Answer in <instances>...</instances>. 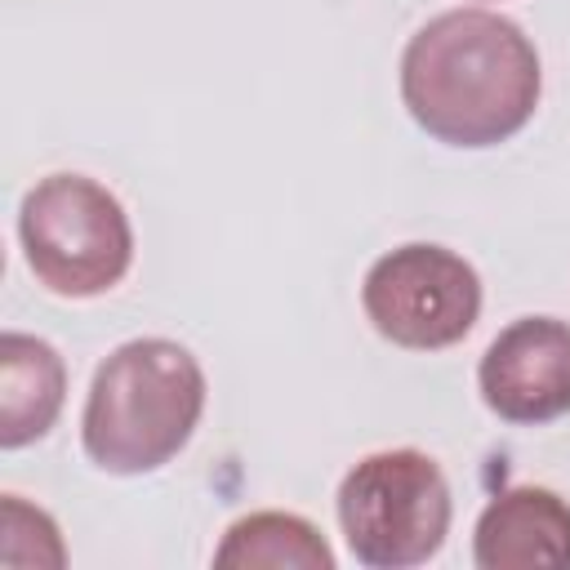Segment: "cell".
I'll return each instance as SVG.
<instances>
[{"mask_svg":"<svg viewBox=\"0 0 570 570\" xmlns=\"http://www.w3.org/2000/svg\"><path fill=\"white\" fill-rule=\"evenodd\" d=\"M530 36L490 9H450L423 22L401 53V98L419 129L450 147L508 142L539 107Z\"/></svg>","mask_w":570,"mask_h":570,"instance_id":"cell-1","label":"cell"},{"mask_svg":"<svg viewBox=\"0 0 570 570\" xmlns=\"http://www.w3.org/2000/svg\"><path fill=\"white\" fill-rule=\"evenodd\" d=\"M200 410V361L174 338H129L94 370L80 441L102 472H156L191 441Z\"/></svg>","mask_w":570,"mask_h":570,"instance_id":"cell-2","label":"cell"},{"mask_svg":"<svg viewBox=\"0 0 570 570\" xmlns=\"http://www.w3.org/2000/svg\"><path fill=\"white\" fill-rule=\"evenodd\" d=\"M18 236L36 281L62 298L107 294L134 263V227L125 205L85 174L40 178L22 196Z\"/></svg>","mask_w":570,"mask_h":570,"instance_id":"cell-3","label":"cell"},{"mask_svg":"<svg viewBox=\"0 0 570 570\" xmlns=\"http://www.w3.org/2000/svg\"><path fill=\"white\" fill-rule=\"evenodd\" d=\"M338 525L370 570H410L450 534V481L423 450L365 454L338 485Z\"/></svg>","mask_w":570,"mask_h":570,"instance_id":"cell-4","label":"cell"},{"mask_svg":"<svg viewBox=\"0 0 570 570\" xmlns=\"http://www.w3.org/2000/svg\"><path fill=\"white\" fill-rule=\"evenodd\" d=\"M361 303L370 325L410 352H436L459 343L481 316L476 267L445 245H401L365 272Z\"/></svg>","mask_w":570,"mask_h":570,"instance_id":"cell-5","label":"cell"},{"mask_svg":"<svg viewBox=\"0 0 570 570\" xmlns=\"http://www.w3.org/2000/svg\"><path fill=\"white\" fill-rule=\"evenodd\" d=\"M485 405L508 423H552L570 414V325L557 316L512 321L476 370Z\"/></svg>","mask_w":570,"mask_h":570,"instance_id":"cell-6","label":"cell"},{"mask_svg":"<svg viewBox=\"0 0 570 570\" xmlns=\"http://www.w3.org/2000/svg\"><path fill=\"white\" fill-rule=\"evenodd\" d=\"M472 557L481 570H566L570 503L543 485H512L485 503Z\"/></svg>","mask_w":570,"mask_h":570,"instance_id":"cell-7","label":"cell"},{"mask_svg":"<svg viewBox=\"0 0 570 570\" xmlns=\"http://www.w3.org/2000/svg\"><path fill=\"white\" fill-rule=\"evenodd\" d=\"M67 396V365L53 343L9 330L0 338V445L40 441Z\"/></svg>","mask_w":570,"mask_h":570,"instance_id":"cell-8","label":"cell"},{"mask_svg":"<svg viewBox=\"0 0 570 570\" xmlns=\"http://www.w3.org/2000/svg\"><path fill=\"white\" fill-rule=\"evenodd\" d=\"M214 566H298V570H334V552L321 530L294 512H249L240 517L218 552Z\"/></svg>","mask_w":570,"mask_h":570,"instance_id":"cell-9","label":"cell"}]
</instances>
